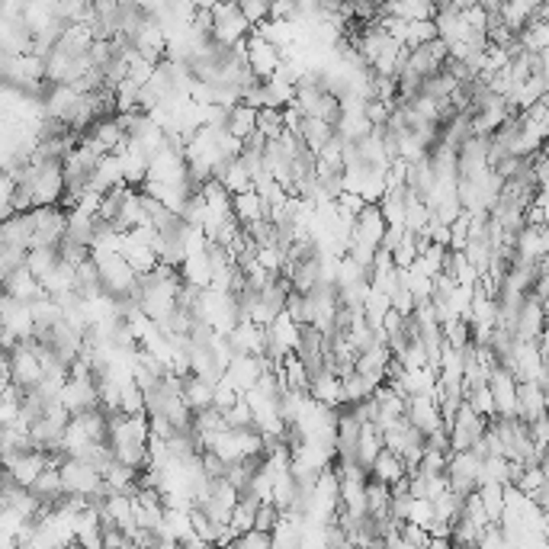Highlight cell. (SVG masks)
Instances as JSON below:
<instances>
[{
    "mask_svg": "<svg viewBox=\"0 0 549 549\" xmlns=\"http://www.w3.org/2000/svg\"><path fill=\"white\" fill-rule=\"evenodd\" d=\"M183 402H187V408H190V412H199V408L213 405V382L187 373V376H183Z\"/></svg>",
    "mask_w": 549,
    "mask_h": 549,
    "instance_id": "obj_24",
    "label": "cell"
},
{
    "mask_svg": "<svg viewBox=\"0 0 549 549\" xmlns=\"http://www.w3.org/2000/svg\"><path fill=\"white\" fill-rule=\"evenodd\" d=\"M488 392L495 402V414H514V398H518V376L504 366H495L488 373Z\"/></svg>",
    "mask_w": 549,
    "mask_h": 549,
    "instance_id": "obj_9",
    "label": "cell"
},
{
    "mask_svg": "<svg viewBox=\"0 0 549 549\" xmlns=\"http://www.w3.org/2000/svg\"><path fill=\"white\" fill-rule=\"evenodd\" d=\"M238 396H241V392H238L235 386H231L229 379H225V373H222V379L213 386V405L219 408V412H225V408H229V405L235 402Z\"/></svg>",
    "mask_w": 549,
    "mask_h": 549,
    "instance_id": "obj_37",
    "label": "cell"
},
{
    "mask_svg": "<svg viewBox=\"0 0 549 549\" xmlns=\"http://www.w3.org/2000/svg\"><path fill=\"white\" fill-rule=\"evenodd\" d=\"M511 331L518 341H536V337H543V302L540 299L527 292Z\"/></svg>",
    "mask_w": 549,
    "mask_h": 549,
    "instance_id": "obj_12",
    "label": "cell"
},
{
    "mask_svg": "<svg viewBox=\"0 0 549 549\" xmlns=\"http://www.w3.org/2000/svg\"><path fill=\"white\" fill-rule=\"evenodd\" d=\"M475 492H479L482 508H485L488 520H492V524H498V520H501V514H504V485H501V482H482Z\"/></svg>",
    "mask_w": 549,
    "mask_h": 549,
    "instance_id": "obj_28",
    "label": "cell"
},
{
    "mask_svg": "<svg viewBox=\"0 0 549 549\" xmlns=\"http://www.w3.org/2000/svg\"><path fill=\"white\" fill-rule=\"evenodd\" d=\"M231 546H238V549H270L274 543H270L267 530H257V527H251V530L238 534L235 540H231Z\"/></svg>",
    "mask_w": 549,
    "mask_h": 549,
    "instance_id": "obj_34",
    "label": "cell"
},
{
    "mask_svg": "<svg viewBox=\"0 0 549 549\" xmlns=\"http://www.w3.org/2000/svg\"><path fill=\"white\" fill-rule=\"evenodd\" d=\"M254 122H257V109L238 100V103H231L229 107V116H225V132L244 142V138L254 132Z\"/></svg>",
    "mask_w": 549,
    "mask_h": 549,
    "instance_id": "obj_22",
    "label": "cell"
},
{
    "mask_svg": "<svg viewBox=\"0 0 549 549\" xmlns=\"http://www.w3.org/2000/svg\"><path fill=\"white\" fill-rule=\"evenodd\" d=\"M122 183V164H119V154L116 152H107L103 158L97 161V168L91 174V183H87V190H97V193H107L113 187Z\"/></svg>",
    "mask_w": 549,
    "mask_h": 549,
    "instance_id": "obj_17",
    "label": "cell"
},
{
    "mask_svg": "<svg viewBox=\"0 0 549 549\" xmlns=\"http://www.w3.org/2000/svg\"><path fill=\"white\" fill-rule=\"evenodd\" d=\"M379 450H382V431L373 424V421H363L357 447H353V463L363 466L366 473H370V466H373L376 457H379Z\"/></svg>",
    "mask_w": 549,
    "mask_h": 549,
    "instance_id": "obj_16",
    "label": "cell"
},
{
    "mask_svg": "<svg viewBox=\"0 0 549 549\" xmlns=\"http://www.w3.org/2000/svg\"><path fill=\"white\" fill-rule=\"evenodd\" d=\"M254 129L260 132V135L267 138V142H274V138H280L283 132V116H280V109H274V107H260L257 109V122H254Z\"/></svg>",
    "mask_w": 549,
    "mask_h": 549,
    "instance_id": "obj_29",
    "label": "cell"
},
{
    "mask_svg": "<svg viewBox=\"0 0 549 549\" xmlns=\"http://www.w3.org/2000/svg\"><path fill=\"white\" fill-rule=\"evenodd\" d=\"M209 20H213L209 36L219 39V42H225V46H235V42L248 39V32L254 30V26L244 20L241 10L235 7V0H219V4L209 10Z\"/></svg>",
    "mask_w": 549,
    "mask_h": 549,
    "instance_id": "obj_2",
    "label": "cell"
},
{
    "mask_svg": "<svg viewBox=\"0 0 549 549\" xmlns=\"http://www.w3.org/2000/svg\"><path fill=\"white\" fill-rule=\"evenodd\" d=\"M180 276L183 283H190L196 290H206L209 280H213V267H209V260L203 251H190L187 257L180 260Z\"/></svg>",
    "mask_w": 549,
    "mask_h": 549,
    "instance_id": "obj_21",
    "label": "cell"
},
{
    "mask_svg": "<svg viewBox=\"0 0 549 549\" xmlns=\"http://www.w3.org/2000/svg\"><path fill=\"white\" fill-rule=\"evenodd\" d=\"M469 225H473V213H469V209H463V213L450 222V251H463L466 238H469Z\"/></svg>",
    "mask_w": 549,
    "mask_h": 549,
    "instance_id": "obj_33",
    "label": "cell"
},
{
    "mask_svg": "<svg viewBox=\"0 0 549 549\" xmlns=\"http://www.w3.org/2000/svg\"><path fill=\"white\" fill-rule=\"evenodd\" d=\"M58 475H61V488L68 492V495H81V498H87V495H93V492H103L107 495L109 488H107V482H103V475L93 469L87 459H81V457H65L58 463Z\"/></svg>",
    "mask_w": 549,
    "mask_h": 549,
    "instance_id": "obj_1",
    "label": "cell"
},
{
    "mask_svg": "<svg viewBox=\"0 0 549 549\" xmlns=\"http://www.w3.org/2000/svg\"><path fill=\"white\" fill-rule=\"evenodd\" d=\"M222 418H225V427H248V424H254V421H251V405H248L244 392L229 405V408H225V412H222Z\"/></svg>",
    "mask_w": 549,
    "mask_h": 549,
    "instance_id": "obj_31",
    "label": "cell"
},
{
    "mask_svg": "<svg viewBox=\"0 0 549 549\" xmlns=\"http://www.w3.org/2000/svg\"><path fill=\"white\" fill-rule=\"evenodd\" d=\"M280 58H283V52L274 46V42H267L257 30L248 32V39H244V61H248V68H251L260 81H267V77L274 74Z\"/></svg>",
    "mask_w": 549,
    "mask_h": 549,
    "instance_id": "obj_4",
    "label": "cell"
},
{
    "mask_svg": "<svg viewBox=\"0 0 549 549\" xmlns=\"http://www.w3.org/2000/svg\"><path fill=\"white\" fill-rule=\"evenodd\" d=\"M405 418L412 421V424L418 427L424 437L443 424L440 408H437L434 396H408V398H405Z\"/></svg>",
    "mask_w": 549,
    "mask_h": 549,
    "instance_id": "obj_11",
    "label": "cell"
},
{
    "mask_svg": "<svg viewBox=\"0 0 549 549\" xmlns=\"http://www.w3.org/2000/svg\"><path fill=\"white\" fill-rule=\"evenodd\" d=\"M370 475H373V479H379V482H386V485H392L398 475H405V459L398 457V453H392V450H386V447H382L379 457H376L373 466H370Z\"/></svg>",
    "mask_w": 549,
    "mask_h": 549,
    "instance_id": "obj_25",
    "label": "cell"
},
{
    "mask_svg": "<svg viewBox=\"0 0 549 549\" xmlns=\"http://www.w3.org/2000/svg\"><path fill=\"white\" fill-rule=\"evenodd\" d=\"M447 457H450V453L434 450V447H424V450H421V459H418V469L421 473H443V469H447Z\"/></svg>",
    "mask_w": 549,
    "mask_h": 549,
    "instance_id": "obj_35",
    "label": "cell"
},
{
    "mask_svg": "<svg viewBox=\"0 0 549 549\" xmlns=\"http://www.w3.org/2000/svg\"><path fill=\"white\" fill-rule=\"evenodd\" d=\"M479 463L482 457H475L473 450H453L447 457V469H443L450 492H457V495L475 492V485H479Z\"/></svg>",
    "mask_w": 549,
    "mask_h": 549,
    "instance_id": "obj_3",
    "label": "cell"
},
{
    "mask_svg": "<svg viewBox=\"0 0 549 549\" xmlns=\"http://www.w3.org/2000/svg\"><path fill=\"white\" fill-rule=\"evenodd\" d=\"M280 508H276L274 501H260L257 504V511H254V527H257V530H274L276 527V520H280Z\"/></svg>",
    "mask_w": 549,
    "mask_h": 549,
    "instance_id": "obj_36",
    "label": "cell"
},
{
    "mask_svg": "<svg viewBox=\"0 0 549 549\" xmlns=\"http://www.w3.org/2000/svg\"><path fill=\"white\" fill-rule=\"evenodd\" d=\"M299 138H302V145L309 148L312 154H318L321 148L328 145V138L335 135V126L325 119H318V116H302V126H299L296 132Z\"/></svg>",
    "mask_w": 549,
    "mask_h": 549,
    "instance_id": "obj_20",
    "label": "cell"
},
{
    "mask_svg": "<svg viewBox=\"0 0 549 549\" xmlns=\"http://www.w3.org/2000/svg\"><path fill=\"white\" fill-rule=\"evenodd\" d=\"M530 501L536 504V508H543V511H549V482H543V485L530 488V492H524Z\"/></svg>",
    "mask_w": 549,
    "mask_h": 549,
    "instance_id": "obj_40",
    "label": "cell"
},
{
    "mask_svg": "<svg viewBox=\"0 0 549 549\" xmlns=\"http://www.w3.org/2000/svg\"><path fill=\"white\" fill-rule=\"evenodd\" d=\"M267 360L264 357H254V353H231L229 366H225V379L235 386L238 392H248L257 382L260 370H267ZM274 370V366H270Z\"/></svg>",
    "mask_w": 549,
    "mask_h": 549,
    "instance_id": "obj_8",
    "label": "cell"
},
{
    "mask_svg": "<svg viewBox=\"0 0 549 549\" xmlns=\"http://www.w3.org/2000/svg\"><path fill=\"white\" fill-rule=\"evenodd\" d=\"M213 180H219L225 190L235 196V193L241 190H254V183H251V174H248V168L241 164V158H219L213 164Z\"/></svg>",
    "mask_w": 549,
    "mask_h": 549,
    "instance_id": "obj_14",
    "label": "cell"
},
{
    "mask_svg": "<svg viewBox=\"0 0 549 549\" xmlns=\"http://www.w3.org/2000/svg\"><path fill=\"white\" fill-rule=\"evenodd\" d=\"M231 213H235L238 225L244 229V225H251V222L267 215V203H264V196L257 190H241L231 196Z\"/></svg>",
    "mask_w": 549,
    "mask_h": 549,
    "instance_id": "obj_18",
    "label": "cell"
},
{
    "mask_svg": "<svg viewBox=\"0 0 549 549\" xmlns=\"http://www.w3.org/2000/svg\"><path fill=\"white\" fill-rule=\"evenodd\" d=\"M93 225H97V215L84 213L81 206L68 209V222H65V238H71V241L87 244V248H91V241H93Z\"/></svg>",
    "mask_w": 549,
    "mask_h": 549,
    "instance_id": "obj_23",
    "label": "cell"
},
{
    "mask_svg": "<svg viewBox=\"0 0 549 549\" xmlns=\"http://www.w3.org/2000/svg\"><path fill=\"white\" fill-rule=\"evenodd\" d=\"M514 414H518L520 421H534L546 414V389H543L536 379H518Z\"/></svg>",
    "mask_w": 549,
    "mask_h": 549,
    "instance_id": "obj_10",
    "label": "cell"
},
{
    "mask_svg": "<svg viewBox=\"0 0 549 549\" xmlns=\"http://www.w3.org/2000/svg\"><path fill=\"white\" fill-rule=\"evenodd\" d=\"M546 248H549L546 225H524V229L514 235V254L524 260L546 257Z\"/></svg>",
    "mask_w": 549,
    "mask_h": 549,
    "instance_id": "obj_15",
    "label": "cell"
},
{
    "mask_svg": "<svg viewBox=\"0 0 549 549\" xmlns=\"http://www.w3.org/2000/svg\"><path fill=\"white\" fill-rule=\"evenodd\" d=\"M26 248H20V244H0V270H10V267H20V264H26Z\"/></svg>",
    "mask_w": 549,
    "mask_h": 549,
    "instance_id": "obj_39",
    "label": "cell"
},
{
    "mask_svg": "<svg viewBox=\"0 0 549 549\" xmlns=\"http://www.w3.org/2000/svg\"><path fill=\"white\" fill-rule=\"evenodd\" d=\"M58 402L68 408V414L84 412V408H91V405L100 402L97 386H93V379H74V376H68L65 386H61V392H58Z\"/></svg>",
    "mask_w": 549,
    "mask_h": 549,
    "instance_id": "obj_13",
    "label": "cell"
},
{
    "mask_svg": "<svg viewBox=\"0 0 549 549\" xmlns=\"http://www.w3.org/2000/svg\"><path fill=\"white\" fill-rule=\"evenodd\" d=\"M443 61H447V42L443 39H427V42H421L418 48H408V68L414 71V74L427 77V74H437V71L443 68Z\"/></svg>",
    "mask_w": 549,
    "mask_h": 549,
    "instance_id": "obj_7",
    "label": "cell"
},
{
    "mask_svg": "<svg viewBox=\"0 0 549 549\" xmlns=\"http://www.w3.org/2000/svg\"><path fill=\"white\" fill-rule=\"evenodd\" d=\"M119 254L126 257V264H129L135 274H148V270L158 264V254H154L152 244H142V241H132L126 231H122V244H119Z\"/></svg>",
    "mask_w": 549,
    "mask_h": 549,
    "instance_id": "obj_19",
    "label": "cell"
},
{
    "mask_svg": "<svg viewBox=\"0 0 549 549\" xmlns=\"http://www.w3.org/2000/svg\"><path fill=\"white\" fill-rule=\"evenodd\" d=\"M215 4H219V0H190L193 10H213Z\"/></svg>",
    "mask_w": 549,
    "mask_h": 549,
    "instance_id": "obj_41",
    "label": "cell"
},
{
    "mask_svg": "<svg viewBox=\"0 0 549 549\" xmlns=\"http://www.w3.org/2000/svg\"><path fill=\"white\" fill-rule=\"evenodd\" d=\"M366 514L370 518H389V485L379 479H366Z\"/></svg>",
    "mask_w": 549,
    "mask_h": 549,
    "instance_id": "obj_26",
    "label": "cell"
},
{
    "mask_svg": "<svg viewBox=\"0 0 549 549\" xmlns=\"http://www.w3.org/2000/svg\"><path fill=\"white\" fill-rule=\"evenodd\" d=\"M0 274H4V286H0V292H10V296L20 299V302L32 305L36 299L48 296V292L42 290V283L36 280V274H32L26 264L10 267V270H0Z\"/></svg>",
    "mask_w": 549,
    "mask_h": 549,
    "instance_id": "obj_6",
    "label": "cell"
},
{
    "mask_svg": "<svg viewBox=\"0 0 549 549\" xmlns=\"http://www.w3.org/2000/svg\"><path fill=\"white\" fill-rule=\"evenodd\" d=\"M235 7L244 13V20L251 26H260L270 20V0H235Z\"/></svg>",
    "mask_w": 549,
    "mask_h": 549,
    "instance_id": "obj_32",
    "label": "cell"
},
{
    "mask_svg": "<svg viewBox=\"0 0 549 549\" xmlns=\"http://www.w3.org/2000/svg\"><path fill=\"white\" fill-rule=\"evenodd\" d=\"M485 421L488 418H482L479 412H473L469 402L463 398L457 414H453V421H450V453L453 450H469V447L479 440L482 431H485Z\"/></svg>",
    "mask_w": 549,
    "mask_h": 549,
    "instance_id": "obj_5",
    "label": "cell"
},
{
    "mask_svg": "<svg viewBox=\"0 0 549 549\" xmlns=\"http://www.w3.org/2000/svg\"><path fill=\"white\" fill-rule=\"evenodd\" d=\"M376 389L373 379H366V376L360 373H347L341 379V405H357L363 402V398H370Z\"/></svg>",
    "mask_w": 549,
    "mask_h": 549,
    "instance_id": "obj_27",
    "label": "cell"
},
{
    "mask_svg": "<svg viewBox=\"0 0 549 549\" xmlns=\"http://www.w3.org/2000/svg\"><path fill=\"white\" fill-rule=\"evenodd\" d=\"M463 398L469 402V408H473V412L482 414V418H492V414H495V402H492L488 382H482V386H475V389H466Z\"/></svg>",
    "mask_w": 549,
    "mask_h": 549,
    "instance_id": "obj_30",
    "label": "cell"
},
{
    "mask_svg": "<svg viewBox=\"0 0 549 549\" xmlns=\"http://www.w3.org/2000/svg\"><path fill=\"white\" fill-rule=\"evenodd\" d=\"M412 524H421L427 527V520H434V508H431V498H412V504H408V518Z\"/></svg>",
    "mask_w": 549,
    "mask_h": 549,
    "instance_id": "obj_38",
    "label": "cell"
}]
</instances>
